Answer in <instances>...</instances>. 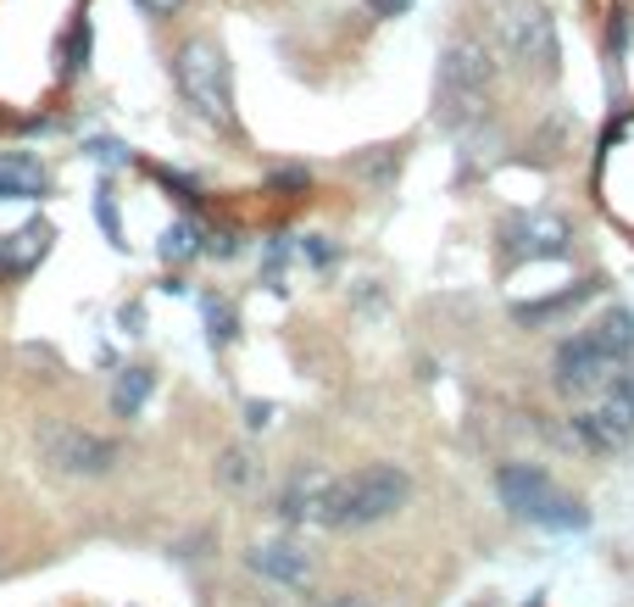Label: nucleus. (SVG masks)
Listing matches in <instances>:
<instances>
[{
	"mask_svg": "<svg viewBox=\"0 0 634 607\" xmlns=\"http://www.w3.org/2000/svg\"><path fill=\"white\" fill-rule=\"evenodd\" d=\"M496 101V57L484 39H457L446 45L440 73H434V123L446 134H473L490 117Z\"/></svg>",
	"mask_w": 634,
	"mask_h": 607,
	"instance_id": "1",
	"label": "nucleus"
},
{
	"mask_svg": "<svg viewBox=\"0 0 634 607\" xmlns=\"http://www.w3.org/2000/svg\"><path fill=\"white\" fill-rule=\"evenodd\" d=\"M173 78H178V96L195 107V117H207L212 128H234V73L217 39H184L178 57H173Z\"/></svg>",
	"mask_w": 634,
	"mask_h": 607,
	"instance_id": "2",
	"label": "nucleus"
},
{
	"mask_svg": "<svg viewBox=\"0 0 634 607\" xmlns=\"http://www.w3.org/2000/svg\"><path fill=\"white\" fill-rule=\"evenodd\" d=\"M496 496H501V507L512 512V519H529L540 530H584L591 524V512H584L568 491H557L551 474L534 469V462H507V469L496 474Z\"/></svg>",
	"mask_w": 634,
	"mask_h": 607,
	"instance_id": "3",
	"label": "nucleus"
},
{
	"mask_svg": "<svg viewBox=\"0 0 634 607\" xmlns=\"http://www.w3.org/2000/svg\"><path fill=\"white\" fill-rule=\"evenodd\" d=\"M496 39H501V57L534 78H557V17L540 0H507L501 17H496Z\"/></svg>",
	"mask_w": 634,
	"mask_h": 607,
	"instance_id": "4",
	"label": "nucleus"
},
{
	"mask_svg": "<svg viewBox=\"0 0 634 607\" xmlns=\"http://www.w3.org/2000/svg\"><path fill=\"white\" fill-rule=\"evenodd\" d=\"M412 496V480L396 469V462H368V469L339 480V507H334V530H368L396 519Z\"/></svg>",
	"mask_w": 634,
	"mask_h": 607,
	"instance_id": "5",
	"label": "nucleus"
},
{
	"mask_svg": "<svg viewBox=\"0 0 634 607\" xmlns=\"http://www.w3.org/2000/svg\"><path fill=\"white\" fill-rule=\"evenodd\" d=\"M573 435H579L584 451H596V457H612V451L629 446V435H634V380L629 373H618L607 391H596L573 412Z\"/></svg>",
	"mask_w": 634,
	"mask_h": 607,
	"instance_id": "6",
	"label": "nucleus"
},
{
	"mask_svg": "<svg viewBox=\"0 0 634 607\" xmlns=\"http://www.w3.org/2000/svg\"><path fill=\"white\" fill-rule=\"evenodd\" d=\"M39 457L51 462L57 474H73V480H101L123 462V446L95 435V430H78V424H45L39 430Z\"/></svg>",
	"mask_w": 634,
	"mask_h": 607,
	"instance_id": "7",
	"label": "nucleus"
},
{
	"mask_svg": "<svg viewBox=\"0 0 634 607\" xmlns=\"http://www.w3.org/2000/svg\"><path fill=\"white\" fill-rule=\"evenodd\" d=\"M334 507H339V474L328 469H296L273 501V512L296 530H334Z\"/></svg>",
	"mask_w": 634,
	"mask_h": 607,
	"instance_id": "8",
	"label": "nucleus"
},
{
	"mask_svg": "<svg viewBox=\"0 0 634 607\" xmlns=\"http://www.w3.org/2000/svg\"><path fill=\"white\" fill-rule=\"evenodd\" d=\"M618 368L623 362H612L591 335H568L562 346H557V357H551V373H557V391L568 396V401H591L596 391H607L612 380H618Z\"/></svg>",
	"mask_w": 634,
	"mask_h": 607,
	"instance_id": "9",
	"label": "nucleus"
},
{
	"mask_svg": "<svg viewBox=\"0 0 634 607\" xmlns=\"http://www.w3.org/2000/svg\"><path fill=\"white\" fill-rule=\"evenodd\" d=\"M568 218L562 212H523L501 228L507 240V262H546V257H568Z\"/></svg>",
	"mask_w": 634,
	"mask_h": 607,
	"instance_id": "10",
	"label": "nucleus"
},
{
	"mask_svg": "<svg viewBox=\"0 0 634 607\" xmlns=\"http://www.w3.org/2000/svg\"><path fill=\"white\" fill-rule=\"evenodd\" d=\"M246 563H251L262 580L284 585V591H301V585L312 580V557H307L296 541H262V546L246 552Z\"/></svg>",
	"mask_w": 634,
	"mask_h": 607,
	"instance_id": "11",
	"label": "nucleus"
},
{
	"mask_svg": "<svg viewBox=\"0 0 634 607\" xmlns=\"http://www.w3.org/2000/svg\"><path fill=\"white\" fill-rule=\"evenodd\" d=\"M51 190V173L28 151H0V201H39Z\"/></svg>",
	"mask_w": 634,
	"mask_h": 607,
	"instance_id": "12",
	"label": "nucleus"
},
{
	"mask_svg": "<svg viewBox=\"0 0 634 607\" xmlns=\"http://www.w3.org/2000/svg\"><path fill=\"white\" fill-rule=\"evenodd\" d=\"M584 335H591L612 362H629V357H634V312H629V307H607Z\"/></svg>",
	"mask_w": 634,
	"mask_h": 607,
	"instance_id": "13",
	"label": "nucleus"
},
{
	"mask_svg": "<svg viewBox=\"0 0 634 607\" xmlns=\"http://www.w3.org/2000/svg\"><path fill=\"white\" fill-rule=\"evenodd\" d=\"M151 391H157V373L151 368H123L117 373V385H112V412L117 418H139L145 412V401H151Z\"/></svg>",
	"mask_w": 634,
	"mask_h": 607,
	"instance_id": "14",
	"label": "nucleus"
},
{
	"mask_svg": "<svg viewBox=\"0 0 634 607\" xmlns=\"http://www.w3.org/2000/svg\"><path fill=\"white\" fill-rule=\"evenodd\" d=\"M89 51H95V23L78 12L73 23H67V34H62V51H57V73H62V84H73L84 67H89Z\"/></svg>",
	"mask_w": 634,
	"mask_h": 607,
	"instance_id": "15",
	"label": "nucleus"
},
{
	"mask_svg": "<svg viewBox=\"0 0 634 607\" xmlns=\"http://www.w3.org/2000/svg\"><path fill=\"white\" fill-rule=\"evenodd\" d=\"M45 246H51V223H28V228H17V235H12V251L0 246V268H7V273H28L45 257Z\"/></svg>",
	"mask_w": 634,
	"mask_h": 607,
	"instance_id": "16",
	"label": "nucleus"
},
{
	"mask_svg": "<svg viewBox=\"0 0 634 607\" xmlns=\"http://www.w3.org/2000/svg\"><path fill=\"white\" fill-rule=\"evenodd\" d=\"M596 290V278H573L568 290H557V296H546V301H523L518 307V323H540V318H557V312H568V307H579L584 296Z\"/></svg>",
	"mask_w": 634,
	"mask_h": 607,
	"instance_id": "17",
	"label": "nucleus"
},
{
	"mask_svg": "<svg viewBox=\"0 0 634 607\" xmlns=\"http://www.w3.org/2000/svg\"><path fill=\"white\" fill-rule=\"evenodd\" d=\"M162 262H189V257H201L207 251V240H201V228H195L189 218H178V223H167L162 228Z\"/></svg>",
	"mask_w": 634,
	"mask_h": 607,
	"instance_id": "18",
	"label": "nucleus"
},
{
	"mask_svg": "<svg viewBox=\"0 0 634 607\" xmlns=\"http://www.w3.org/2000/svg\"><path fill=\"white\" fill-rule=\"evenodd\" d=\"M217 480H223V491H251L257 485V457L239 451V446H228L217 457Z\"/></svg>",
	"mask_w": 634,
	"mask_h": 607,
	"instance_id": "19",
	"label": "nucleus"
},
{
	"mask_svg": "<svg viewBox=\"0 0 634 607\" xmlns=\"http://www.w3.org/2000/svg\"><path fill=\"white\" fill-rule=\"evenodd\" d=\"M201 312H207V340L212 346H228L239 335V312L223 301V296H201Z\"/></svg>",
	"mask_w": 634,
	"mask_h": 607,
	"instance_id": "20",
	"label": "nucleus"
},
{
	"mask_svg": "<svg viewBox=\"0 0 634 607\" xmlns=\"http://www.w3.org/2000/svg\"><path fill=\"white\" fill-rule=\"evenodd\" d=\"M95 218H101V228H107V240L112 246H123V223H117V201H112V190L101 184V196H95Z\"/></svg>",
	"mask_w": 634,
	"mask_h": 607,
	"instance_id": "21",
	"label": "nucleus"
},
{
	"mask_svg": "<svg viewBox=\"0 0 634 607\" xmlns=\"http://www.w3.org/2000/svg\"><path fill=\"white\" fill-rule=\"evenodd\" d=\"M157 178L167 184V190H173L184 207H201V184H195V178H184V173H167V168H157Z\"/></svg>",
	"mask_w": 634,
	"mask_h": 607,
	"instance_id": "22",
	"label": "nucleus"
},
{
	"mask_svg": "<svg viewBox=\"0 0 634 607\" xmlns=\"http://www.w3.org/2000/svg\"><path fill=\"white\" fill-rule=\"evenodd\" d=\"M301 251H307V262H312V268H334V262H339V251L328 246V235H307V240H301Z\"/></svg>",
	"mask_w": 634,
	"mask_h": 607,
	"instance_id": "23",
	"label": "nucleus"
},
{
	"mask_svg": "<svg viewBox=\"0 0 634 607\" xmlns=\"http://www.w3.org/2000/svg\"><path fill=\"white\" fill-rule=\"evenodd\" d=\"M357 173H368V178H396V151H378V157H362V162H357Z\"/></svg>",
	"mask_w": 634,
	"mask_h": 607,
	"instance_id": "24",
	"label": "nucleus"
},
{
	"mask_svg": "<svg viewBox=\"0 0 634 607\" xmlns=\"http://www.w3.org/2000/svg\"><path fill=\"white\" fill-rule=\"evenodd\" d=\"M89 157H101V162H128V151L117 146V139H89Z\"/></svg>",
	"mask_w": 634,
	"mask_h": 607,
	"instance_id": "25",
	"label": "nucleus"
},
{
	"mask_svg": "<svg viewBox=\"0 0 634 607\" xmlns=\"http://www.w3.org/2000/svg\"><path fill=\"white\" fill-rule=\"evenodd\" d=\"M368 7H373V17H407L418 0H368Z\"/></svg>",
	"mask_w": 634,
	"mask_h": 607,
	"instance_id": "26",
	"label": "nucleus"
},
{
	"mask_svg": "<svg viewBox=\"0 0 634 607\" xmlns=\"http://www.w3.org/2000/svg\"><path fill=\"white\" fill-rule=\"evenodd\" d=\"M134 7H139L145 17H173V12L184 7V0H134Z\"/></svg>",
	"mask_w": 634,
	"mask_h": 607,
	"instance_id": "27",
	"label": "nucleus"
},
{
	"mask_svg": "<svg viewBox=\"0 0 634 607\" xmlns=\"http://www.w3.org/2000/svg\"><path fill=\"white\" fill-rule=\"evenodd\" d=\"M246 424H251V430H268V424H273V401H251V407H246Z\"/></svg>",
	"mask_w": 634,
	"mask_h": 607,
	"instance_id": "28",
	"label": "nucleus"
},
{
	"mask_svg": "<svg viewBox=\"0 0 634 607\" xmlns=\"http://www.w3.org/2000/svg\"><path fill=\"white\" fill-rule=\"evenodd\" d=\"M307 184V168H284V173H273V190H301Z\"/></svg>",
	"mask_w": 634,
	"mask_h": 607,
	"instance_id": "29",
	"label": "nucleus"
},
{
	"mask_svg": "<svg viewBox=\"0 0 634 607\" xmlns=\"http://www.w3.org/2000/svg\"><path fill=\"white\" fill-rule=\"evenodd\" d=\"M117 323H123V330H128V335H139V323H145V312H139V307H123V312H117Z\"/></svg>",
	"mask_w": 634,
	"mask_h": 607,
	"instance_id": "30",
	"label": "nucleus"
},
{
	"mask_svg": "<svg viewBox=\"0 0 634 607\" xmlns=\"http://www.w3.org/2000/svg\"><path fill=\"white\" fill-rule=\"evenodd\" d=\"M328 607H373L368 596H339V602H328Z\"/></svg>",
	"mask_w": 634,
	"mask_h": 607,
	"instance_id": "31",
	"label": "nucleus"
}]
</instances>
